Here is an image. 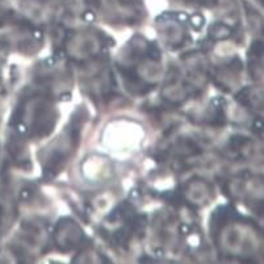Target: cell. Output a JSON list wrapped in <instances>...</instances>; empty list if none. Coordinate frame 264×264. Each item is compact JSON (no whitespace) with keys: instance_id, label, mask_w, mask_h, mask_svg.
<instances>
[{"instance_id":"obj_1","label":"cell","mask_w":264,"mask_h":264,"mask_svg":"<svg viewBox=\"0 0 264 264\" xmlns=\"http://www.w3.org/2000/svg\"><path fill=\"white\" fill-rule=\"evenodd\" d=\"M114 237H116V239L118 240V243H120V244H126L127 240H129V238H130L129 233H127L125 229H121L120 231H117Z\"/></svg>"},{"instance_id":"obj_2","label":"cell","mask_w":264,"mask_h":264,"mask_svg":"<svg viewBox=\"0 0 264 264\" xmlns=\"http://www.w3.org/2000/svg\"><path fill=\"white\" fill-rule=\"evenodd\" d=\"M247 142V138H244V137H240V135H237L235 138H233V141H231V145H233V147H235V148H238V147H240V146H243V145Z\"/></svg>"},{"instance_id":"obj_3","label":"cell","mask_w":264,"mask_h":264,"mask_svg":"<svg viewBox=\"0 0 264 264\" xmlns=\"http://www.w3.org/2000/svg\"><path fill=\"white\" fill-rule=\"evenodd\" d=\"M88 4H91V6L94 7H99L100 6V0H86Z\"/></svg>"}]
</instances>
